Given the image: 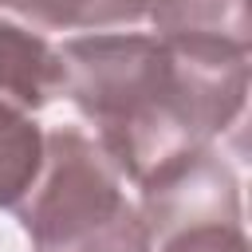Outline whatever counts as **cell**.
Returning <instances> with one entry per match:
<instances>
[{
  "instance_id": "cell-7",
  "label": "cell",
  "mask_w": 252,
  "mask_h": 252,
  "mask_svg": "<svg viewBox=\"0 0 252 252\" xmlns=\"http://www.w3.org/2000/svg\"><path fill=\"white\" fill-rule=\"evenodd\" d=\"M43 165V130L39 122L0 98V209H16L35 185Z\"/></svg>"
},
{
  "instance_id": "cell-8",
  "label": "cell",
  "mask_w": 252,
  "mask_h": 252,
  "mask_svg": "<svg viewBox=\"0 0 252 252\" xmlns=\"http://www.w3.org/2000/svg\"><path fill=\"white\" fill-rule=\"evenodd\" d=\"M154 252H252L244 224H193L154 240Z\"/></svg>"
},
{
  "instance_id": "cell-3",
  "label": "cell",
  "mask_w": 252,
  "mask_h": 252,
  "mask_svg": "<svg viewBox=\"0 0 252 252\" xmlns=\"http://www.w3.org/2000/svg\"><path fill=\"white\" fill-rule=\"evenodd\" d=\"M138 209L150 240L193 224H244L240 181L217 146H197L138 181Z\"/></svg>"
},
{
  "instance_id": "cell-6",
  "label": "cell",
  "mask_w": 252,
  "mask_h": 252,
  "mask_svg": "<svg viewBox=\"0 0 252 252\" xmlns=\"http://www.w3.org/2000/svg\"><path fill=\"white\" fill-rule=\"evenodd\" d=\"M4 8L47 32H110L142 24L150 0H4Z\"/></svg>"
},
{
  "instance_id": "cell-4",
  "label": "cell",
  "mask_w": 252,
  "mask_h": 252,
  "mask_svg": "<svg viewBox=\"0 0 252 252\" xmlns=\"http://www.w3.org/2000/svg\"><path fill=\"white\" fill-rule=\"evenodd\" d=\"M154 35L185 55H248V0H150Z\"/></svg>"
},
{
  "instance_id": "cell-5",
  "label": "cell",
  "mask_w": 252,
  "mask_h": 252,
  "mask_svg": "<svg viewBox=\"0 0 252 252\" xmlns=\"http://www.w3.org/2000/svg\"><path fill=\"white\" fill-rule=\"evenodd\" d=\"M63 94V55L39 32L0 20V98L35 114Z\"/></svg>"
},
{
  "instance_id": "cell-2",
  "label": "cell",
  "mask_w": 252,
  "mask_h": 252,
  "mask_svg": "<svg viewBox=\"0 0 252 252\" xmlns=\"http://www.w3.org/2000/svg\"><path fill=\"white\" fill-rule=\"evenodd\" d=\"M122 173L79 126L43 134V165L16 205L32 252H154Z\"/></svg>"
},
{
  "instance_id": "cell-1",
  "label": "cell",
  "mask_w": 252,
  "mask_h": 252,
  "mask_svg": "<svg viewBox=\"0 0 252 252\" xmlns=\"http://www.w3.org/2000/svg\"><path fill=\"white\" fill-rule=\"evenodd\" d=\"M59 55L63 98L94 126L91 138L130 185L217 142L248 102V55H185L154 32H87Z\"/></svg>"
}]
</instances>
